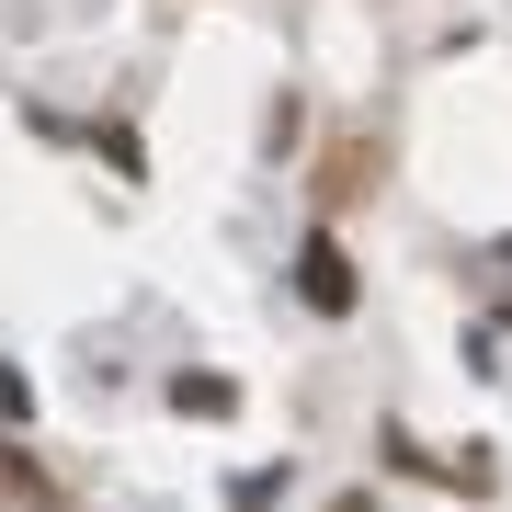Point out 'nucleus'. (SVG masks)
<instances>
[{"label": "nucleus", "mask_w": 512, "mask_h": 512, "mask_svg": "<svg viewBox=\"0 0 512 512\" xmlns=\"http://www.w3.org/2000/svg\"><path fill=\"white\" fill-rule=\"evenodd\" d=\"M23 410H35V387H23L12 365H0V421H23Z\"/></svg>", "instance_id": "nucleus-3"}, {"label": "nucleus", "mask_w": 512, "mask_h": 512, "mask_svg": "<svg viewBox=\"0 0 512 512\" xmlns=\"http://www.w3.org/2000/svg\"><path fill=\"white\" fill-rule=\"evenodd\" d=\"M171 399H183V410H205V421H217V410L239 399V387H228V376H183V387H171Z\"/></svg>", "instance_id": "nucleus-2"}, {"label": "nucleus", "mask_w": 512, "mask_h": 512, "mask_svg": "<svg viewBox=\"0 0 512 512\" xmlns=\"http://www.w3.org/2000/svg\"><path fill=\"white\" fill-rule=\"evenodd\" d=\"M296 296H308V308H330V319H342V308H353V262L330 251V239H308V251H296Z\"/></svg>", "instance_id": "nucleus-1"}]
</instances>
